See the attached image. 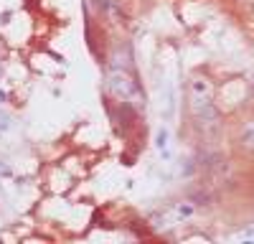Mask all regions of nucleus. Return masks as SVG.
Here are the masks:
<instances>
[{"label": "nucleus", "instance_id": "nucleus-2", "mask_svg": "<svg viewBox=\"0 0 254 244\" xmlns=\"http://www.w3.org/2000/svg\"><path fill=\"white\" fill-rule=\"evenodd\" d=\"M188 115L193 127L201 130L203 135L216 132L224 125V112L219 110L214 97H206V94H188Z\"/></svg>", "mask_w": 254, "mask_h": 244}, {"label": "nucleus", "instance_id": "nucleus-12", "mask_svg": "<svg viewBox=\"0 0 254 244\" xmlns=\"http://www.w3.org/2000/svg\"><path fill=\"white\" fill-rule=\"evenodd\" d=\"M0 79H3V64H0Z\"/></svg>", "mask_w": 254, "mask_h": 244}, {"label": "nucleus", "instance_id": "nucleus-3", "mask_svg": "<svg viewBox=\"0 0 254 244\" xmlns=\"http://www.w3.org/2000/svg\"><path fill=\"white\" fill-rule=\"evenodd\" d=\"M234 148L242 155H254V115H247L239 120V125L234 130Z\"/></svg>", "mask_w": 254, "mask_h": 244}, {"label": "nucleus", "instance_id": "nucleus-7", "mask_svg": "<svg viewBox=\"0 0 254 244\" xmlns=\"http://www.w3.org/2000/svg\"><path fill=\"white\" fill-rule=\"evenodd\" d=\"M193 211H196V203L190 201V198H188V201H181L178 206H176V216H178V219H188Z\"/></svg>", "mask_w": 254, "mask_h": 244}, {"label": "nucleus", "instance_id": "nucleus-8", "mask_svg": "<svg viewBox=\"0 0 254 244\" xmlns=\"http://www.w3.org/2000/svg\"><path fill=\"white\" fill-rule=\"evenodd\" d=\"M226 3H229L231 8H237L239 13H244V15H249V13L254 10V0H226Z\"/></svg>", "mask_w": 254, "mask_h": 244}, {"label": "nucleus", "instance_id": "nucleus-10", "mask_svg": "<svg viewBox=\"0 0 254 244\" xmlns=\"http://www.w3.org/2000/svg\"><path fill=\"white\" fill-rule=\"evenodd\" d=\"M13 176V168L8 160H0V178H10Z\"/></svg>", "mask_w": 254, "mask_h": 244}, {"label": "nucleus", "instance_id": "nucleus-6", "mask_svg": "<svg viewBox=\"0 0 254 244\" xmlns=\"http://www.w3.org/2000/svg\"><path fill=\"white\" fill-rule=\"evenodd\" d=\"M168 145H171V130L163 125V127H158V132H155V148L163 153V150H168Z\"/></svg>", "mask_w": 254, "mask_h": 244}, {"label": "nucleus", "instance_id": "nucleus-1", "mask_svg": "<svg viewBox=\"0 0 254 244\" xmlns=\"http://www.w3.org/2000/svg\"><path fill=\"white\" fill-rule=\"evenodd\" d=\"M104 97L115 102H135L145 110V92L135 76V69H115L110 66L107 79H104Z\"/></svg>", "mask_w": 254, "mask_h": 244}, {"label": "nucleus", "instance_id": "nucleus-5", "mask_svg": "<svg viewBox=\"0 0 254 244\" xmlns=\"http://www.w3.org/2000/svg\"><path fill=\"white\" fill-rule=\"evenodd\" d=\"M188 94H206V97H214V87H211L208 79H190Z\"/></svg>", "mask_w": 254, "mask_h": 244}, {"label": "nucleus", "instance_id": "nucleus-11", "mask_svg": "<svg viewBox=\"0 0 254 244\" xmlns=\"http://www.w3.org/2000/svg\"><path fill=\"white\" fill-rule=\"evenodd\" d=\"M5 102H8V92L0 89V105H5Z\"/></svg>", "mask_w": 254, "mask_h": 244}, {"label": "nucleus", "instance_id": "nucleus-4", "mask_svg": "<svg viewBox=\"0 0 254 244\" xmlns=\"http://www.w3.org/2000/svg\"><path fill=\"white\" fill-rule=\"evenodd\" d=\"M104 18H107L110 23H115V26H125V23H127V10L122 8L120 0H110V5H107V13H104Z\"/></svg>", "mask_w": 254, "mask_h": 244}, {"label": "nucleus", "instance_id": "nucleus-9", "mask_svg": "<svg viewBox=\"0 0 254 244\" xmlns=\"http://www.w3.org/2000/svg\"><path fill=\"white\" fill-rule=\"evenodd\" d=\"M92 3V8H94V13H99V15H104L107 13V5H110V0H89Z\"/></svg>", "mask_w": 254, "mask_h": 244}]
</instances>
